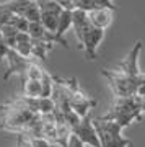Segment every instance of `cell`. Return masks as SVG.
Here are the masks:
<instances>
[{"instance_id":"cell-18","label":"cell","mask_w":145,"mask_h":147,"mask_svg":"<svg viewBox=\"0 0 145 147\" xmlns=\"http://www.w3.org/2000/svg\"><path fill=\"white\" fill-rule=\"evenodd\" d=\"M142 113H145V100H142Z\"/></svg>"},{"instance_id":"cell-9","label":"cell","mask_w":145,"mask_h":147,"mask_svg":"<svg viewBox=\"0 0 145 147\" xmlns=\"http://www.w3.org/2000/svg\"><path fill=\"white\" fill-rule=\"evenodd\" d=\"M87 15H88L91 26L99 28V30H106L113 21V10L109 8H96V10L87 11Z\"/></svg>"},{"instance_id":"cell-15","label":"cell","mask_w":145,"mask_h":147,"mask_svg":"<svg viewBox=\"0 0 145 147\" xmlns=\"http://www.w3.org/2000/svg\"><path fill=\"white\" fill-rule=\"evenodd\" d=\"M16 147H31V142L25 134H16Z\"/></svg>"},{"instance_id":"cell-17","label":"cell","mask_w":145,"mask_h":147,"mask_svg":"<svg viewBox=\"0 0 145 147\" xmlns=\"http://www.w3.org/2000/svg\"><path fill=\"white\" fill-rule=\"evenodd\" d=\"M137 96H140L142 100H145V72H144V79H142V84H140L139 90H137Z\"/></svg>"},{"instance_id":"cell-11","label":"cell","mask_w":145,"mask_h":147,"mask_svg":"<svg viewBox=\"0 0 145 147\" xmlns=\"http://www.w3.org/2000/svg\"><path fill=\"white\" fill-rule=\"evenodd\" d=\"M13 51H16V53L20 54V56H23V57L30 59V61H33L31 59V51H33V39L30 38V34L28 33H16L15 36V41H13V47H11Z\"/></svg>"},{"instance_id":"cell-19","label":"cell","mask_w":145,"mask_h":147,"mask_svg":"<svg viewBox=\"0 0 145 147\" xmlns=\"http://www.w3.org/2000/svg\"><path fill=\"white\" fill-rule=\"evenodd\" d=\"M87 147H88V146H87ZM130 147H132V146H130Z\"/></svg>"},{"instance_id":"cell-8","label":"cell","mask_w":145,"mask_h":147,"mask_svg":"<svg viewBox=\"0 0 145 147\" xmlns=\"http://www.w3.org/2000/svg\"><path fill=\"white\" fill-rule=\"evenodd\" d=\"M142 51V42H135V46L129 51V54L124 57V61L119 64V70L121 74H124L127 77H137L140 74L139 67V56Z\"/></svg>"},{"instance_id":"cell-16","label":"cell","mask_w":145,"mask_h":147,"mask_svg":"<svg viewBox=\"0 0 145 147\" xmlns=\"http://www.w3.org/2000/svg\"><path fill=\"white\" fill-rule=\"evenodd\" d=\"M7 51H8V46L5 44V41L2 39V36H0V62L5 59V56H7Z\"/></svg>"},{"instance_id":"cell-10","label":"cell","mask_w":145,"mask_h":147,"mask_svg":"<svg viewBox=\"0 0 145 147\" xmlns=\"http://www.w3.org/2000/svg\"><path fill=\"white\" fill-rule=\"evenodd\" d=\"M26 33L30 34L31 39H36V41L47 42V44H52V46H54V44H59L57 38L54 36L52 33L47 31L39 21H38V23H28V30H26Z\"/></svg>"},{"instance_id":"cell-14","label":"cell","mask_w":145,"mask_h":147,"mask_svg":"<svg viewBox=\"0 0 145 147\" xmlns=\"http://www.w3.org/2000/svg\"><path fill=\"white\" fill-rule=\"evenodd\" d=\"M67 147H87L83 144L77 136H73L72 132H70V136H68V141H67Z\"/></svg>"},{"instance_id":"cell-2","label":"cell","mask_w":145,"mask_h":147,"mask_svg":"<svg viewBox=\"0 0 145 147\" xmlns=\"http://www.w3.org/2000/svg\"><path fill=\"white\" fill-rule=\"evenodd\" d=\"M52 80H54V82L60 87V90L64 92L70 110H73L80 118L90 115L91 108L96 106V100L90 98L87 93H83L82 88H80V85H78V80L75 79V77H70V79L52 77Z\"/></svg>"},{"instance_id":"cell-5","label":"cell","mask_w":145,"mask_h":147,"mask_svg":"<svg viewBox=\"0 0 145 147\" xmlns=\"http://www.w3.org/2000/svg\"><path fill=\"white\" fill-rule=\"evenodd\" d=\"M103 38H104V30H99V28L95 26H90L80 36L78 44H80V49H83L87 59H90V61L96 59V51H98V46L101 44Z\"/></svg>"},{"instance_id":"cell-1","label":"cell","mask_w":145,"mask_h":147,"mask_svg":"<svg viewBox=\"0 0 145 147\" xmlns=\"http://www.w3.org/2000/svg\"><path fill=\"white\" fill-rule=\"evenodd\" d=\"M101 118L114 121L124 129V127L129 126L130 123L142 119V98L137 96V95L114 98L111 110L104 116H101Z\"/></svg>"},{"instance_id":"cell-12","label":"cell","mask_w":145,"mask_h":147,"mask_svg":"<svg viewBox=\"0 0 145 147\" xmlns=\"http://www.w3.org/2000/svg\"><path fill=\"white\" fill-rule=\"evenodd\" d=\"M21 96L41 98V84H39V80L28 79L25 74H23L21 75Z\"/></svg>"},{"instance_id":"cell-3","label":"cell","mask_w":145,"mask_h":147,"mask_svg":"<svg viewBox=\"0 0 145 147\" xmlns=\"http://www.w3.org/2000/svg\"><path fill=\"white\" fill-rule=\"evenodd\" d=\"M93 127L98 136L101 147H130L132 142L122 136V127L114 121L104 119V118H95L91 119Z\"/></svg>"},{"instance_id":"cell-6","label":"cell","mask_w":145,"mask_h":147,"mask_svg":"<svg viewBox=\"0 0 145 147\" xmlns=\"http://www.w3.org/2000/svg\"><path fill=\"white\" fill-rule=\"evenodd\" d=\"M73 136H77L80 141L88 147H101L98 141V136H96V131L93 127V123H91V116L87 115L83 116L82 119L78 121L77 124L70 129Z\"/></svg>"},{"instance_id":"cell-4","label":"cell","mask_w":145,"mask_h":147,"mask_svg":"<svg viewBox=\"0 0 145 147\" xmlns=\"http://www.w3.org/2000/svg\"><path fill=\"white\" fill-rule=\"evenodd\" d=\"M103 77L108 80L109 87L113 90L114 98L119 96H132L137 95L142 79H144V72H140L137 77H127L124 74H121L119 70H109V69H101Z\"/></svg>"},{"instance_id":"cell-7","label":"cell","mask_w":145,"mask_h":147,"mask_svg":"<svg viewBox=\"0 0 145 147\" xmlns=\"http://www.w3.org/2000/svg\"><path fill=\"white\" fill-rule=\"evenodd\" d=\"M5 59H7V70H5V74H3V80H8L11 75H23V74L28 70L30 64L33 62L30 59L20 56L16 51H13L10 47H8V51H7Z\"/></svg>"},{"instance_id":"cell-20","label":"cell","mask_w":145,"mask_h":147,"mask_svg":"<svg viewBox=\"0 0 145 147\" xmlns=\"http://www.w3.org/2000/svg\"><path fill=\"white\" fill-rule=\"evenodd\" d=\"M34 2H36V0H34Z\"/></svg>"},{"instance_id":"cell-13","label":"cell","mask_w":145,"mask_h":147,"mask_svg":"<svg viewBox=\"0 0 145 147\" xmlns=\"http://www.w3.org/2000/svg\"><path fill=\"white\" fill-rule=\"evenodd\" d=\"M31 142V147H54L49 141H46L44 137H28Z\"/></svg>"}]
</instances>
